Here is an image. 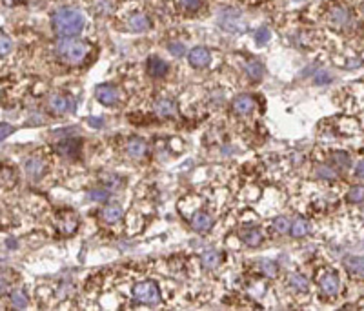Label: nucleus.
Listing matches in <instances>:
<instances>
[{"label":"nucleus","mask_w":364,"mask_h":311,"mask_svg":"<svg viewBox=\"0 0 364 311\" xmlns=\"http://www.w3.org/2000/svg\"><path fill=\"white\" fill-rule=\"evenodd\" d=\"M53 29L60 36H75L86 24L84 13L76 8H59L53 13Z\"/></svg>","instance_id":"obj_1"},{"label":"nucleus","mask_w":364,"mask_h":311,"mask_svg":"<svg viewBox=\"0 0 364 311\" xmlns=\"http://www.w3.org/2000/svg\"><path fill=\"white\" fill-rule=\"evenodd\" d=\"M89 48L88 42L79 38H73V36H62V38L56 42V55L62 62L69 66H79L82 64L86 59H88Z\"/></svg>","instance_id":"obj_2"},{"label":"nucleus","mask_w":364,"mask_h":311,"mask_svg":"<svg viewBox=\"0 0 364 311\" xmlns=\"http://www.w3.org/2000/svg\"><path fill=\"white\" fill-rule=\"evenodd\" d=\"M133 297L135 300L142 304H148V306H153V304L160 302V291L159 286L151 280H146V282H139L133 286Z\"/></svg>","instance_id":"obj_3"},{"label":"nucleus","mask_w":364,"mask_h":311,"mask_svg":"<svg viewBox=\"0 0 364 311\" xmlns=\"http://www.w3.org/2000/svg\"><path fill=\"white\" fill-rule=\"evenodd\" d=\"M219 24L222 26L226 31H232V33L244 31V29L248 28L246 20L242 18V13L235 11V9H226V11H222V15L219 16Z\"/></svg>","instance_id":"obj_4"},{"label":"nucleus","mask_w":364,"mask_h":311,"mask_svg":"<svg viewBox=\"0 0 364 311\" xmlns=\"http://www.w3.org/2000/svg\"><path fill=\"white\" fill-rule=\"evenodd\" d=\"M75 102L69 95H62V93H55L49 96L48 100V109L55 115H66V113L73 111Z\"/></svg>","instance_id":"obj_5"},{"label":"nucleus","mask_w":364,"mask_h":311,"mask_svg":"<svg viewBox=\"0 0 364 311\" xmlns=\"http://www.w3.org/2000/svg\"><path fill=\"white\" fill-rule=\"evenodd\" d=\"M55 226L59 229V233H62V235H75L76 229H79V219L71 211L59 213L55 220Z\"/></svg>","instance_id":"obj_6"},{"label":"nucleus","mask_w":364,"mask_h":311,"mask_svg":"<svg viewBox=\"0 0 364 311\" xmlns=\"http://www.w3.org/2000/svg\"><path fill=\"white\" fill-rule=\"evenodd\" d=\"M352 20V11L346 6H333L328 11V22L332 26H335L337 29L346 28Z\"/></svg>","instance_id":"obj_7"},{"label":"nucleus","mask_w":364,"mask_h":311,"mask_svg":"<svg viewBox=\"0 0 364 311\" xmlns=\"http://www.w3.org/2000/svg\"><path fill=\"white\" fill-rule=\"evenodd\" d=\"M48 171V164L46 160L39 159V157H31V159L26 162V175L31 180H40Z\"/></svg>","instance_id":"obj_8"},{"label":"nucleus","mask_w":364,"mask_h":311,"mask_svg":"<svg viewBox=\"0 0 364 311\" xmlns=\"http://www.w3.org/2000/svg\"><path fill=\"white\" fill-rule=\"evenodd\" d=\"M55 151L59 153L60 157H64V159H76L80 153V140L76 139L62 140V142L56 144Z\"/></svg>","instance_id":"obj_9"},{"label":"nucleus","mask_w":364,"mask_h":311,"mask_svg":"<svg viewBox=\"0 0 364 311\" xmlns=\"http://www.w3.org/2000/svg\"><path fill=\"white\" fill-rule=\"evenodd\" d=\"M95 96L104 106H113V104L119 102V91H117V88H113L109 84H100L95 89Z\"/></svg>","instance_id":"obj_10"},{"label":"nucleus","mask_w":364,"mask_h":311,"mask_svg":"<svg viewBox=\"0 0 364 311\" xmlns=\"http://www.w3.org/2000/svg\"><path fill=\"white\" fill-rule=\"evenodd\" d=\"M189 59V64L197 69H202L209 64V60H212V53L208 51L206 48H193L188 55Z\"/></svg>","instance_id":"obj_11"},{"label":"nucleus","mask_w":364,"mask_h":311,"mask_svg":"<svg viewBox=\"0 0 364 311\" xmlns=\"http://www.w3.org/2000/svg\"><path fill=\"white\" fill-rule=\"evenodd\" d=\"M319 286H320V291L324 293L328 297H335L339 293V279H337L335 273H324V275L320 277L319 280Z\"/></svg>","instance_id":"obj_12"},{"label":"nucleus","mask_w":364,"mask_h":311,"mask_svg":"<svg viewBox=\"0 0 364 311\" xmlns=\"http://www.w3.org/2000/svg\"><path fill=\"white\" fill-rule=\"evenodd\" d=\"M346 271L355 279H364V257L360 255H350L344 259Z\"/></svg>","instance_id":"obj_13"},{"label":"nucleus","mask_w":364,"mask_h":311,"mask_svg":"<svg viewBox=\"0 0 364 311\" xmlns=\"http://www.w3.org/2000/svg\"><path fill=\"white\" fill-rule=\"evenodd\" d=\"M253 108H255V99L252 95L242 93V95H239L233 100V111L237 115H248V113L253 111Z\"/></svg>","instance_id":"obj_14"},{"label":"nucleus","mask_w":364,"mask_h":311,"mask_svg":"<svg viewBox=\"0 0 364 311\" xmlns=\"http://www.w3.org/2000/svg\"><path fill=\"white\" fill-rule=\"evenodd\" d=\"M146 68H148L149 76H153V79H162L169 71V66L162 59H159V56H149Z\"/></svg>","instance_id":"obj_15"},{"label":"nucleus","mask_w":364,"mask_h":311,"mask_svg":"<svg viewBox=\"0 0 364 311\" xmlns=\"http://www.w3.org/2000/svg\"><path fill=\"white\" fill-rule=\"evenodd\" d=\"M153 111H155L157 116L168 119V116L177 115V106L171 99H159L155 104H153Z\"/></svg>","instance_id":"obj_16"},{"label":"nucleus","mask_w":364,"mask_h":311,"mask_svg":"<svg viewBox=\"0 0 364 311\" xmlns=\"http://www.w3.org/2000/svg\"><path fill=\"white\" fill-rule=\"evenodd\" d=\"M151 28V22L144 13H133L128 18V29L135 33H144Z\"/></svg>","instance_id":"obj_17"},{"label":"nucleus","mask_w":364,"mask_h":311,"mask_svg":"<svg viewBox=\"0 0 364 311\" xmlns=\"http://www.w3.org/2000/svg\"><path fill=\"white\" fill-rule=\"evenodd\" d=\"M191 226H193V229H195V231H200V233L209 231V229H212V226H213L212 215H208L206 211H197L195 215L191 217Z\"/></svg>","instance_id":"obj_18"},{"label":"nucleus","mask_w":364,"mask_h":311,"mask_svg":"<svg viewBox=\"0 0 364 311\" xmlns=\"http://www.w3.org/2000/svg\"><path fill=\"white\" fill-rule=\"evenodd\" d=\"M126 151H128V155L133 157V159H142V157L148 153V146H146V142L142 139H139V137H133V139L128 140Z\"/></svg>","instance_id":"obj_19"},{"label":"nucleus","mask_w":364,"mask_h":311,"mask_svg":"<svg viewBox=\"0 0 364 311\" xmlns=\"http://www.w3.org/2000/svg\"><path fill=\"white\" fill-rule=\"evenodd\" d=\"M100 217H102L104 222L115 224L122 219V207L117 206V204H108V206H104V209L100 211Z\"/></svg>","instance_id":"obj_20"},{"label":"nucleus","mask_w":364,"mask_h":311,"mask_svg":"<svg viewBox=\"0 0 364 311\" xmlns=\"http://www.w3.org/2000/svg\"><path fill=\"white\" fill-rule=\"evenodd\" d=\"M290 233H292L293 239H302L310 233V224L306 219L302 217H297L295 220L292 222V227H290Z\"/></svg>","instance_id":"obj_21"},{"label":"nucleus","mask_w":364,"mask_h":311,"mask_svg":"<svg viewBox=\"0 0 364 311\" xmlns=\"http://www.w3.org/2000/svg\"><path fill=\"white\" fill-rule=\"evenodd\" d=\"M93 11L99 16H108L115 11V0H93Z\"/></svg>","instance_id":"obj_22"},{"label":"nucleus","mask_w":364,"mask_h":311,"mask_svg":"<svg viewBox=\"0 0 364 311\" xmlns=\"http://www.w3.org/2000/svg\"><path fill=\"white\" fill-rule=\"evenodd\" d=\"M240 239H242V242H244L246 246L255 247L259 246V244H262V233H260L259 229H244V231L240 233Z\"/></svg>","instance_id":"obj_23"},{"label":"nucleus","mask_w":364,"mask_h":311,"mask_svg":"<svg viewBox=\"0 0 364 311\" xmlns=\"http://www.w3.org/2000/svg\"><path fill=\"white\" fill-rule=\"evenodd\" d=\"M244 71L252 80H260L264 76V66L260 64L259 60H250L248 64L244 66Z\"/></svg>","instance_id":"obj_24"},{"label":"nucleus","mask_w":364,"mask_h":311,"mask_svg":"<svg viewBox=\"0 0 364 311\" xmlns=\"http://www.w3.org/2000/svg\"><path fill=\"white\" fill-rule=\"evenodd\" d=\"M200 262L206 269H215L220 264V253L215 251V249H209V251H204L202 257H200Z\"/></svg>","instance_id":"obj_25"},{"label":"nucleus","mask_w":364,"mask_h":311,"mask_svg":"<svg viewBox=\"0 0 364 311\" xmlns=\"http://www.w3.org/2000/svg\"><path fill=\"white\" fill-rule=\"evenodd\" d=\"M332 160H333V164H335L339 169H348L350 164H352V159H350L348 153L340 151V149H337V151H332Z\"/></svg>","instance_id":"obj_26"},{"label":"nucleus","mask_w":364,"mask_h":311,"mask_svg":"<svg viewBox=\"0 0 364 311\" xmlns=\"http://www.w3.org/2000/svg\"><path fill=\"white\" fill-rule=\"evenodd\" d=\"M290 286L295 289V291H308V287H310V282H308V279H306L304 275H300V273H293L292 277H290Z\"/></svg>","instance_id":"obj_27"},{"label":"nucleus","mask_w":364,"mask_h":311,"mask_svg":"<svg viewBox=\"0 0 364 311\" xmlns=\"http://www.w3.org/2000/svg\"><path fill=\"white\" fill-rule=\"evenodd\" d=\"M102 182H104L106 189H109V191H119L124 186V179L119 175H102Z\"/></svg>","instance_id":"obj_28"},{"label":"nucleus","mask_w":364,"mask_h":311,"mask_svg":"<svg viewBox=\"0 0 364 311\" xmlns=\"http://www.w3.org/2000/svg\"><path fill=\"white\" fill-rule=\"evenodd\" d=\"M11 304L15 309H26L29 306V299L22 289H16V291L11 293Z\"/></svg>","instance_id":"obj_29"},{"label":"nucleus","mask_w":364,"mask_h":311,"mask_svg":"<svg viewBox=\"0 0 364 311\" xmlns=\"http://www.w3.org/2000/svg\"><path fill=\"white\" fill-rule=\"evenodd\" d=\"M346 200L350 204H360L364 202V186H352L348 189V195H346Z\"/></svg>","instance_id":"obj_30"},{"label":"nucleus","mask_w":364,"mask_h":311,"mask_svg":"<svg viewBox=\"0 0 364 311\" xmlns=\"http://www.w3.org/2000/svg\"><path fill=\"white\" fill-rule=\"evenodd\" d=\"M260 273L264 277H268V279H275L279 275V266L273 260H262L260 262Z\"/></svg>","instance_id":"obj_31"},{"label":"nucleus","mask_w":364,"mask_h":311,"mask_svg":"<svg viewBox=\"0 0 364 311\" xmlns=\"http://www.w3.org/2000/svg\"><path fill=\"white\" fill-rule=\"evenodd\" d=\"M290 227H292V222L286 217H277L273 220V229H275L279 235H284V233H290Z\"/></svg>","instance_id":"obj_32"},{"label":"nucleus","mask_w":364,"mask_h":311,"mask_svg":"<svg viewBox=\"0 0 364 311\" xmlns=\"http://www.w3.org/2000/svg\"><path fill=\"white\" fill-rule=\"evenodd\" d=\"M315 175L319 177V179H324V180H335L337 179L335 169H332L330 166H326V164H320V166H317V168H315Z\"/></svg>","instance_id":"obj_33"},{"label":"nucleus","mask_w":364,"mask_h":311,"mask_svg":"<svg viewBox=\"0 0 364 311\" xmlns=\"http://www.w3.org/2000/svg\"><path fill=\"white\" fill-rule=\"evenodd\" d=\"M253 38H255V42L259 46H264V44H268L270 38H272V33H270L268 28H260L255 31V36H253Z\"/></svg>","instance_id":"obj_34"},{"label":"nucleus","mask_w":364,"mask_h":311,"mask_svg":"<svg viewBox=\"0 0 364 311\" xmlns=\"http://www.w3.org/2000/svg\"><path fill=\"white\" fill-rule=\"evenodd\" d=\"M13 49V40L6 33L0 31V55H8Z\"/></svg>","instance_id":"obj_35"},{"label":"nucleus","mask_w":364,"mask_h":311,"mask_svg":"<svg viewBox=\"0 0 364 311\" xmlns=\"http://www.w3.org/2000/svg\"><path fill=\"white\" fill-rule=\"evenodd\" d=\"M89 199L95 202H106L109 199V193L108 189H93V191H89Z\"/></svg>","instance_id":"obj_36"},{"label":"nucleus","mask_w":364,"mask_h":311,"mask_svg":"<svg viewBox=\"0 0 364 311\" xmlns=\"http://www.w3.org/2000/svg\"><path fill=\"white\" fill-rule=\"evenodd\" d=\"M0 180H2V184L13 186V184H15V175H13V169L11 168L2 169V171H0Z\"/></svg>","instance_id":"obj_37"},{"label":"nucleus","mask_w":364,"mask_h":311,"mask_svg":"<svg viewBox=\"0 0 364 311\" xmlns=\"http://www.w3.org/2000/svg\"><path fill=\"white\" fill-rule=\"evenodd\" d=\"M179 4L186 9V11H195V9L200 8L202 0H179Z\"/></svg>","instance_id":"obj_38"},{"label":"nucleus","mask_w":364,"mask_h":311,"mask_svg":"<svg viewBox=\"0 0 364 311\" xmlns=\"http://www.w3.org/2000/svg\"><path fill=\"white\" fill-rule=\"evenodd\" d=\"M184 51H186L184 44H180V42H171V44H169V53H171V55L182 56L184 55Z\"/></svg>","instance_id":"obj_39"},{"label":"nucleus","mask_w":364,"mask_h":311,"mask_svg":"<svg viewBox=\"0 0 364 311\" xmlns=\"http://www.w3.org/2000/svg\"><path fill=\"white\" fill-rule=\"evenodd\" d=\"M13 133V126L11 124H6V122H0V142L6 139L8 135Z\"/></svg>","instance_id":"obj_40"},{"label":"nucleus","mask_w":364,"mask_h":311,"mask_svg":"<svg viewBox=\"0 0 364 311\" xmlns=\"http://www.w3.org/2000/svg\"><path fill=\"white\" fill-rule=\"evenodd\" d=\"M330 80H332V76H330L328 73L320 71V73H317V76L313 79V82H315L317 86H322V84H328Z\"/></svg>","instance_id":"obj_41"},{"label":"nucleus","mask_w":364,"mask_h":311,"mask_svg":"<svg viewBox=\"0 0 364 311\" xmlns=\"http://www.w3.org/2000/svg\"><path fill=\"white\" fill-rule=\"evenodd\" d=\"M355 177H359V179H364V159L360 160L359 164H357V168H355Z\"/></svg>","instance_id":"obj_42"},{"label":"nucleus","mask_w":364,"mask_h":311,"mask_svg":"<svg viewBox=\"0 0 364 311\" xmlns=\"http://www.w3.org/2000/svg\"><path fill=\"white\" fill-rule=\"evenodd\" d=\"M8 289H9V282L4 279V277H0V295H4Z\"/></svg>","instance_id":"obj_43"},{"label":"nucleus","mask_w":364,"mask_h":311,"mask_svg":"<svg viewBox=\"0 0 364 311\" xmlns=\"http://www.w3.org/2000/svg\"><path fill=\"white\" fill-rule=\"evenodd\" d=\"M89 124H91V126H95V128H100V126H102V120H99V119H89Z\"/></svg>","instance_id":"obj_44"},{"label":"nucleus","mask_w":364,"mask_h":311,"mask_svg":"<svg viewBox=\"0 0 364 311\" xmlns=\"http://www.w3.org/2000/svg\"><path fill=\"white\" fill-rule=\"evenodd\" d=\"M2 4H4V6H8V8H11V6L18 4V0H2Z\"/></svg>","instance_id":"obj_45"},{"label":"nucleus","mask_w":364,"mask_h":311,"mask_svg":"<svg viewBox=\"0 0 364 311\" xmlns=\"http://www.w3.org/2000/svg\"><path fill=\"white\" fill-rule=\"evenodd\" d=\"M295 2H306V0H295Z\"/></svg>","instance_id":"obj_46"},{"label":"nucleus","mask_w":364,"mask_h":311,"mask_svg":"<svg viewBox=\"0 0 364 311\" xmlns=\"http://www.w3.org/2000/svg\"><path fill=\"white\" fill-rule=\"evenodd\" d=\"M362 11H364V4H362Z\"/></svg>","instance_id":"obj_47"}]
</instances>
